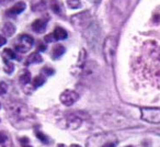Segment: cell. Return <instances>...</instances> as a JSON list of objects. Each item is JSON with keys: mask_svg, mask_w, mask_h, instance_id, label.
I'll list each match as a JSON object with an SVG mask.
<instances>
[{"mask_svg": "<svg viewBox=\"0 0 160 147\" xmlns=\"http://www.w3.org/2000/svg\"><path fill=\"white\" fill-rule=\"evenodd\" d=\"M6 110L12 119L18 121H24L31 118V113L27 104L18 100H10L6 103Z\"/></svg>", "mask_w": 160, "mask_h": 147, "instance_id": "obj_1", "label": "cell"}, {"mask_svg": "<svg viewBox=\"0 0 160 147\" xmlns=\"http://www.w3.org/2000/svg\"><path fill=\"white\" fill-rule=\"evenodd\" d=\"M128 5V0H112L111 1V20L114 25L122 23L126 14Z\"/></svg>", "mask_w": 160, "mask_h": 147, "instance_id": "obj_2", "label": "cell"}, {"mask_svg": "<svg viewBox=\"0 0 160 147\" xmlns=\"http://www.w3.org/2000/svg\"><path fill=\"white\" fill-rule=\"evenodd\" d=\"M103 120H104L105 124L112 126V129H126V127H131L133 125L132 121H129L126 116L118 112H110V113L105 114Z\"/></svg>", "mask_w": 160, "mask_h": 147, "instance_id": "obj_3", "label": "cell"}, {"mask_svg": "<svg viewBox=\"0 0 160 147\" xmlns=\"http://www.w3.org/2000/svg\"><path fill=\"white\" fill-rule=\"evenodd\" d=\"M70 22L76 29L80 30V31H85L93 23L91 13L89 11H82L80 13L73 14L70 18Z\"/></svg>", "mask_w": 160, "mask_h": 147, "instance_id": "obj_4", "label": "cell"}, {"mask_svg": "<svg viewBox=\"0 0 160 147\" xmlns=\"http://www.w3.org/2000/svg\"><path fill=\"white\" fill-rule=\"evenodd\" d=\"M116 45H118V42H116V38L114 36H109L104 40L103 42V55H104L105 62L112 66L114 62V57H115V53H116Z\"/></svg>", "mask_w": 160, "mask_h": 147, "instance_id": "obj_5", "label": "cell"}, {"mask_svg": "<svg viewBox=\"0 0 160 147\" xmlns=\"http://www.w3.org/2000/svg\"><path fill=\"white\" fill-rule=\"evenodd\" d=\"M140 118L151 124H159L160 109L159 108H142L140 109Z\"/></svg>", "mask_w": 160, "mask_h": 147, "instance_id": "obj_6", "label": "cell"}, {"mask_svg": "<svg viewBox=\"0 0 160 147\" xmlns=\"http://www.w3.org/2000/svg\"><path fill=\"white\" fill-rule=\"evenodd\" d=\"M34 44V38L29 34H21L18 36V42L14 43V48L19 53H27Z\"/></svg>", "mask_w": 160, "mask_h": 147, "instance_id": "obj_7", "label": "cell"}, {"mask_svg": "<svg viewBox=\"0 0 160 147\" xmlns=\"http://www.w3.org/2000/svg\"><path fill=\"white\" fill-rule=\"evenodd\" d=\"M83 35H85L86 40H87L88 44H89L90 46L96 47L97 43H98V41H99V38H100V29H99L98 24L94 22L92 23L88 29L85 30Z\"/></svg>", "mask_w": 160, "mask_h": 147, "instance_id": "obj_8", "label": "cell"}, {"mask_svg": "<svg viewBox=\"0 0 160 147\" xmlns=\"http://www.w3.org/2000/svg\"><path fill=\"white\" fill-rule=\"evenodd\" d=\"M78 98H79V94L76 91H73V90H65V91L62 92V94H60L59 100L64 105L70 107V105H72L73 103L78 100Z\"/></svg>", "mask_w": 160, "mask_h": 147, "instance_id": "obj_9", "label": "cell"}, {"mask_svg": "<svg viewBox=\"0 0 160 147\" xmlns=\"http://www.w3.org/2000/svg\"><path fill=\"white\" fill-rule=\"evenodd\" d=\"M67 121V126L71 129H77L80 127L81 123H82V118L79 115V113H71L66 118Z\"/></svg>", "mask_w": 160, "mask_h": 147, "instance_id": "obj_10", "label": "cell"}, {"mask_svg": "<svg viewBox=\"0 0 160 147\" xmlns=\"http://www.w3.org/2000/svg\"><path fill=\"white\" fill-rule=\"evenodd\" d=\"M27 8V3L24 1H18L14 6H12L10 9H8L6 11V14L9 17H14V16H18L20 14L21 12H23Z\"/></svg>", "mask_w": 160, "mask_h": 147, "instance_id": "obj_11", "label": "cell"}, {"mask_svg": "<svg viewBox=\"0 0 160 147\" xmlns=\"http://www.w3.org/2000/svg\"><path fill=\"white\" fill-rule=\"evenodd\" d=\"M46 25H47L46 20L40 18V19L34 20L31 27H32V30H33L35 33H43V32L46 30Z\"/></svg>", "mask_w": 160, "mask_h": 147, "instance_id": "obj_12", "label": "cell"}, {"mask_svg": "<svg viewBox=\"0 0 160 147\" xmlns=\"http://www.w3.org/2000/svg\"><path fill=\"white\" fill-rule=\"evenodd\" d=\"M46 9V1L45 0H32L31 1V10L36 13L45 11Z\"/></svg>", "mask_w": 160, "mask_h": 147, "instance_id": "obj_13", "label": "cell"}, {"mask_svg": "<svg viewBox=\"0 0 160 147\" xmlns=\"http://www.w3.org/2000/svg\"><path fill=\"white\" fill-rule=\"evenodd\" d=\"M53 35H54L55 41L66 40V38H68V33H67V31L62 27L55 28V30H54V32H53Z\"/></svg>", "mask_w": 160, "mask_h": 147, "instance_id": "obj_14", "label": "cell"}, {"mask_svg": "<svg viewBox=\"0 0 160 147\" xmlns=\"http://www.w3.org/2000/svg\"><path fill=\"white\" fill-rule=\"evenodd\" d=\"M1 31H2L3 35H5L6 38H10V36H12L16 33V27H14V24L12 22H6L5 24H3Z\"/></svg>", "mask_w": 160, "mask_h": 147, "instance_id": "obj_15", "label": "cell"}, {"mask_svg": "<svg viewBox=\"0 0 160 147\" xmlns=\"http://www.w3.org/2000/svg\"><path fill=\"white\" fill-rule=\"evenodd\" d=\"M43 62V57L40 55V54L38 53V52H35V53H32L29 55V57L27 58V60H25V66H29L30 64H40V63Z\"/></svg>", "mask_w": 160, "mask_h": 147, "instance_id": "obj_16", "label": "cell"}, {"mask_svg": "<svg viewBox=\"0 0 160 147\" xmlns=\"http://www.w3.org/2000/svg\"><path fill=\"white\" fill-rule=\"evenodd\" d=\"M65 53V47L62 44H56L52 48V58L53 59H58L59 57H62Z\"/></svg>", "mask_w": 160, "mask_h": 147, "instance_id": "obj_17", "label": "cell"}, {"mask_svg": "<svg viewBox=\"0 0 160 147\" xmlns=\"http://www.w3.org/2000/svg\"><path fill=\"white\" fill-rule=\"evenodd\" d=\"M19 81H20L21 85H24V86L30 84V81H31V73H30L28 69L22 70V73H21L20 76H19Z\"/></svg>", "mask_w": 160, "mask_h": 147, "instance_id": "obj_18", "label": "cell"}, {"mask_svg": "<svg viewBox=\"0 0 160 147\" xmlns=\"http://www.w3.org/2000/svg\"><path fill=\"white\" fill-rule=\"evenodd\" d=\"M45 83H46V77L44 75H38L32 80V86L34 88H38V87H42Z\"/></svg>", "mask_w": 160, "mask_h": 147, "instance_id": "obj_19", "label": "cell"}, {"mask_svg": "<svg viewBox=\"0 0 160 147\" xmlns=\"http://www.w3.org/2000/svg\"><path fill=\"white\" fill-rule=\"evenodd\" d=\"M1 56H2L3 59H14V58L17 57L16 55V52L13 51L12 48H5L2 51V53H1Z\"/></svg>", "mask_w": 160, "mask_h": 147, "instance_id": "obj_20", "label": "cell"}, {"mask_svg": "<svg viewBox=\"0 0 160 147\" xmlns=\"http://www.w3.org/2000/svg\"><path fill=\"white\" fill-rule=\"evenodd\" d=\"M52 10H53L54 12H55L56 14H58V16H62V12H64V10H62V3H58V1H53L52 3Z\"/></svg>", "mask_w": 160, "mask_h": 147, "instance_id": "obj_21", "label": "cell"}, {"mask_svg": "<svg viewBox=\"0 0 160 147\" xmlns=\"http://www.w3.org/2000/svg\"><path fill=\"white\" fill-rule=\"evenodd\" d=\"M66 3L70 9H79L81 7V1L80 0H66Z\"/></svg>", "mask_w": 160, "mask_h": 147, "instance_id": "obj_22", "label": "cell"}, {"mask_svg": "<svg viewBox=\"0 0 160 147\" xmlns=\"http://www.w3.org/2000/svg\"><path fill=\"white\" fill-rule=\"evenodd\" d=\"M3 62H5V64H6L5 68H3V70H5L6 73L8 74V75H10V74H12V73H13L14 65L12 64V63H10L9 60H7V59H3Z\"/></svg>", "mask_w": 160, "mask_h": 147, "instance_id": "obj_23", "label": "cell"}, {"mask_svg": "<svg viewBox=\"0 0 160 147\" xmlns=\"http://www.w3.org/2000/svg\"><path fill=\"white\" fill-rule=\"evenodd\" d=\"M86 56H87V53H86L85 49H81L79 53V59H78V66L79 67H82L83 65L86 64L85 60H86Z\"/></svg>", "mask_w": 160, "mask_h": 147, "instance_id": "obj_24", "label": "cell"}, {"mask_svg": "<svg viewBox=\"0 0 160 147\" xmlns=\"http://www.w3.org/2000/svg\"><path fill=\"white\" fill-rule=\"evenodd\" d=\"M35 135H36V137H38V139H40L42 143H44V144H48V143H49V138L47 137V136L45 135V134L43 133V132L38 131L35 133Z\"/></svg>", "mask_w": 160, "mask_h": 147, "instance_id": "obj_25", "label": "cell"}, {"mask_svg": "<svg viewBox=\"0 0 160 147\" xmlns=\"http://www.w3.org/2000/svg\"><path fill=\"white\" fill-rule=\"evenodd\" d=\"M42 73L43 75H45V76H53L54 74H55V69L52 68L51 66H44L42 68Z\"/></svg>", "mask_w": 160, "mask_h": 147, "instance_id": "obj_26", "label": "cell"}, {"mask_svg": "<svg viewBox=\"0 0 160 147\" xmlns=\"http://www.w3.org/2000/svg\"><path fill=\"white\" fill-rule=\"evenodd\" d=\"M8 90V85L5 81H0V96L1 94H5Z\"/></svg>", "mask_w": 160, "mask_h": 147, "instance_id": "obj_27", "label": "cell"}, {"mask_svg": "<svg viewBox=\"0 0 160 147\" xmlns=\"http://www.w3.org/2000/svg\"><path fill=\"white\" fill-rule=\"evenodd\" d=\"M7 138H8L7 133H5V132H0V144H3V143L7 140Z\"/></svg>", "mask_w": 160, "mask_h": 147, "instance_id": "obj_28", "label": "cell"}, {"mask_svg": "<svg viewBox=\"0 0 160 147\" xmlns=\"http://www.w3.org/2000/svg\"><path fill=\"white\" fill-rule=\"evenodd\" d=\"M44 41H45V42H46V43H51V42H53V41H55V38H54L53 33H52V34H47V35H45Z\"/></svg>", "mask_w": 160, "mask_h": 147, "instance_id": "obj_29", "label": "cell"}, {"mask_svg": "<svg viewBox=\"0 0 160 147\" xmlns=\"http://www.w3.org/2000/svg\"><path fill=\"white\" fill-rule=\"evenodd\" d=\"M29 142H30V139H29L28 137H21V138H20V143L23 145V146H24V145H28V144H29Z\"/></svg>", "mask_w": 160, "mask_h": 147, "instance_id": "obj_30", "label": "cell"}, {"mask_svg": "<svg viewBox=\"0 0 160 147\" xmlns=\"http://www.w3.org/2000/svg\"><path fill=\"white\" fill-rule=\"evenodd\" d=\"M6 43H7V38H6V36L0 35V46H2V45H5Z\"/></svg>", "mask_w": 160, "mask_h": 147, "instance_id": "obj_31", "label": "cell"}, {"mask_svg": "<svg viewBox=\"0 0 160 147\" xmlns=\"http://www.w3.org/2000/svg\"><path fill=\"white\" fill-rule=\"evenodd\" d=\"M102 147H115V144H114V143H107V144H104Z\"/></svg>", "mask_w": 160, "mask_h": 147, "instance_id": "obj_32", "label": "cell"}, {"mask_svg": "<svg viewBox=\"0 0 160 147\" xmlns=\"http://www.w3.org/2000/svg\"><path fill=\"white\" fill-rule=\"evenodd\" d=\"M38 51H45V45L44 44H40L38 46Z\"/></svg>", "mask_w": 160, "mask_h": 147, "instance_id": "obj_33", "label": "cell"}, {"mask_svg": "<svg viewBox=\"0 0 160 147\" xmlns=\"http://www.w3.org/2000/svg\"><path fill=\"white\" fill-rule=\"evenodd\" d=\"M70 147H81V146H80V145H77V144H72Z\"/></svg>", "mask_w": 160, "mask_h": 147, "instance_id": "obj_34", "label": "cell"}, {"mask_svg": "<svg viewBox=\"0 0 160 147\" xmlns=\"http://www.w3.org/2000/svg\"><path fill=\"white\" fill-rule=\"evenodd\" d=\"M57 147H66V146H65L64 144H58V146H57Z\"/></svg>", "mask_w": 160, "mask_h": 147, "instance_id": "obj_35", "label": "cell"}, {"mask_svg": "<svg viewBox=\"0 0 160 147\" xmlns=\"http://www.w3.org/2000/svg\"><path fill=\"white\" fill-rule=\"evenodd\" d=\"M23 147H32V146H31V145H24Z\"/></svg>", "mask_w": 160, "mask_h": 147, "instance_id": "obj_36", "label": "cell"}, {"mask_svg": "<svg viewBox=\"0 0 160 147\" xmlns=\"http://www.w3.org/2000/svg\"><path fill=\"white\" fill-rule=\"evenodd\" d=\"M125 147H134V146H131V145H129V146H125Z\"/></svg>", "mask_w": 160, "mask_h": 147, "instance_id": "obj_37", "label": "cell"}, {"mask_svg": "<svg viewBox=\"0 0 160 147\" xmlns=\"http://www.w3.org/2000/svg\"><path fill=\"white\" fill-rule=\"evenodd\" d=\"M0 108H1V103H0Z\"/></svg>", "mask_w": 160, "mask_h": 147, "instance_id": "obj_38", "label": "cell"}]
</instances>
